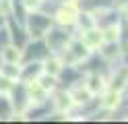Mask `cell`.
Wrapping results in <instances>:
<instances>
[{"mask_svg":"<svg viewBox=\"0 0 128 124\" xmlns=\"http://www.w3.org/2000/svg\"><path fill=\"white\" fill-rule=\"evenodd\" d=\"M48 70H52V72H58V62H50V64H48Z\"/></svg>","mask_w":128,"mask_h":124,"instance_id":"cell-4","label":"cell"},{"mask_svg":"<svg viewBox=\"0 0 128 124\" xmlns=\"http://www.w3.org/2000/svg\"><path fill=\"white\" fill-rule=\"evenodd\" d=\"M60 21H72V11H62L60 13Z\"/></svg>","mask_w":128,"mask_h":124,"instance_id":"cell-2","label":"cell"},{"mask_svg":"<svg viewBox=\"0 0 128 124\" xmlns=\"http://www.w3.org/2000/svg\"><path fill=\"white\" fill-rule=\"evenodd\" d=\"M93 91H97V89H101V79L99 77H91V85H89Z\"/></svg>","mask_w":128,"mask_h":124,"instance_id":"cell-1","label":"cell"},{"mask_svg":"<svg viewBox=\"0 0 128 124\" xmlns=\"http://www.w3.org/2000/svg\"><path fill=\"white\" fill-rule=\"evenodd\" d=\"M6 56H8V58H10V60H14V58H17V54H14V52H12V50H10V52H6Z\"/></svg>","mask_w":128,"mask_h":124,"instance_id":"cell-5","label":"cell"},{"mask_svg":"<svg viewBox=\"0 0 128 124\" xmlns=\"http://www.w3.org/2000/svg\"><path fill=\"white\" fill-rule=\"evenodd\" d=\"M106 103H108L110 107H112V105H114V103H118V93H112V95L108 97V101H106Z\"/></svg>","mask_w":128,"mask_h":124,"instance_id":"cell-3","label":"cell"}]
</instances>
